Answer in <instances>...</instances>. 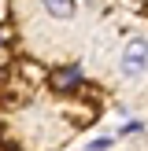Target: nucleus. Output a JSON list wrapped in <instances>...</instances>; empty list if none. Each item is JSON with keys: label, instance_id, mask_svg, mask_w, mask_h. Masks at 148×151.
<instances>
[{"label": "nucleus", "instance_id": "1", "mask_svg": "<svg viewBox=\"0 0 148 151\" xmlns=\"http://www.w3.org/2000/svg\"><path fill=\"white\" fill-rule=\"evenodd\" d=\"M148 70V37H130L118 59V74L122 78H141Z\"/></svg>", "mask_w": 148, "mask_h": 151}, {"label": "nucleus", "instance_id": "2", "mask_svg": "<svg viewBox=\"0 0 148 151\" xmlns=\"http://www.w3.org/2000/svg\"><path fill=\"white\" fill-rule=\"evenodd\" d=\"M48 85L56 92H74V88H81V70L78 66H59V70L48 74Z\"/></svg>", "mask_w": 148, "mask_h": 151}, {"label": "nucleus", "instance_id": "4", "mask_svg": "<svg viewBox=\"0 0 148 151\" xmlns=\"http://www.w3.org/2000/svg\"><path fill=\"white\" fill-rule=\"evenodd\" d=\"M107 147H111V137H100V140L89 144V151H107Z\"/></svg>", "mask_w": 148, "mask_h": 151}, {"label": "nucleus", "instance_id": "5", "mask_svg": "<svg viewBox=\"0 0 148 151\" xmlns=\"http://www.w3.org/2000/svg\"><path fill=\"white\" fill-rule=\"evenodd\" d=\"M118 133H122V137H133V133H141V122H126Z\"/></svg>", "mask_w": 148, "mask_h": 151}, {"label": "nucleus", "instance_id": "3", "mask_svg": "<svg viewBox=\"0 0 148 151\" xmlns=\"http://www.w3.org/2000/svg\"><path fill=\"white\" fill-rule=\"evenodd\" d=\"M44 11L52 15V19H74V0H44Z\"/></svg>", "mask_w": 148, "mask_h": 151}]
</instances>
